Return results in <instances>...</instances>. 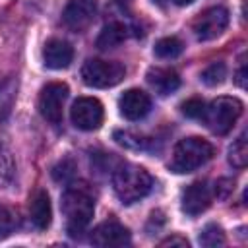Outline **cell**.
I'll use <instances>...</instances> for the list:
<instances>
[{"label": "cell", "instance_id": "obj_1", "mask_svg": "<svg viewBox=\"0 0 248 248\" xmlns=\"http://www.w3.org/2000/svg\"><path fill=\"white\" fill-rule=\"evenodd\" d=\"M62 213L66 217V227L70 236H81V232L91 223V217L95 213V202L89 190L85 188H68L62 194L60 202Z\"/></svg>", "mask_w": 248, "mask_h": 248}, {"label": "cell", "instance_id": "obj_2", "mask_svg": "<svg viewBox=\"0 0 248 248\" xmlns=\"http://www.w3.org/2000/svg\"><path fill=\"white\" fill-rule=\"evenodd\" d=\"M114 194L122 203H134L145 198L153 188L151 174L138 165H120L112 176Z\"/></svg>", "mask_w": 248, "mask_h": 248}, {"label": "cell", "instance_id": "obj_3", "mask_svg": "<svg viewBox=\"0 0 248 248\" xmlns=\"http://www.w3.org/2000/svg\"><path fill=\"white\" fill-rule=\"evenodd\" d=\"M211 157H213V145L207 140L196 138V136L184 138L174 145L169 169L176 174L194 172L196 169L205 165Z\"/></svg>", "mask_w": 248, "mask_h": 248}, {"label": "cell", "instance_id": "obj_4", "mask_svg": "<svg viewBox=\"0 0 248 248\" xmlns=\"http://www.w3.org/2000/svg\"><path fill=\"white\" fill-rule=\"evenodd\" d=\"M240 114H242V103L236 97L223 95V97L213 99L209 105H205L203 120L213 134L225 136L232 130Z\"/></svg>", "mask_w": 248, "mask_h": 248}, {"label": "cell", "instance_id": "obj_5", "mask_svg": "<svg viewBox=\"0 0 248 248\" xmlns=\"http://www.w3.org/2000/svg\"><path fill=\"white\" fill-rule=\"evenodd\" d=\"M126 76V68L114 60H97L91 58L81 66V81L87 87L107 89L118 85Z\"/></svg>", "mask_w": 248, "mask_h": 248}, {"label": "cell", "instance_id": "obj_6", "mask_svg": "<svg viewBox=\"0 0 248 248\" xmlns=\"http://www.w3.org/2000/svg\"><path fill=\"white\" fill-rule=\"evenodd\" d=\"M68 99V85L62 81H50L46 83L41 93H39V112L41 116L50 122V124H60L62 122V112H64V103Z\"/></svg>", "mask_w": 248, "mask_h": 248}, {"label": "cell", "instance_id": "obj_7", "mask_svg": "<svg viewBox=\"0 0 248 248\" xmlns=\"http://www.w3.org/2000/svg\"><path fill=\"white\" fill-rule=\"evenodd\" d=\"M229 25V10L223 6H211L203 10L192 23V31L198 41L217 39Z\"/></svg>", "mask_w": 248, "mask_h": 248}, {"label": "cell", "instance_id": "obj_8", "mask_svg": "<svg viewBox=\"0 0 248 248\" xmlns=\"http://www.w3.org/2000/svg\"><path fill=\"white\" fill-rule=\"evenodd\" d=\"M70 118L76 128L83 132H93L103 124L105 110L103 105L93 97H79L70 110Z\"/></svg>", "mask_w": 248, "mask_h": 248}, {"label": "cell", "instance_id": "obj_9", "mask_svg": "<svg viewBox=\"0 0 248 248\" xmlns=\"http://www.w3.org/2000/svg\"><path fill=\"white\" fill-rule=\"evenodd\" d=\"M91 244L101 248H120L130 244V231L114 219L97 225L91 232Z\"/></svg>", "mask_w": 248, "mask_h": 248}, {"label": "cell", "instance_id": "obj_10", "mask_svg": "<svg viewBox=\"0 0 248 248\" xmlns=\"http://www.w3.org/2000/svg\"><path fill=\"white\" fill-rule=\"evenodd\" d=\"M97 14V0H70L62 12V21L72 31H83L89 27Z\"/></svg>", "mask_w": 248, "mask_h": 248}, {"label": "cell", "instance_id": "obj_11", "mask_svg": "<svg viewBox=\"0 0 248 248\" xmlns=\"http://www.w3.org/2000/svg\"><path fill=\"white\" fill-rule=\"evenodd\" d=\"M211 198H213V192L205 180L192 182L182 192V211L188 217H196L211 205Z\"/></svg>", "mask_w": 248, "mask_h": 248}, {"label": "cell", "instance_id": "obj_12", "mask_svg": "<svg viewBox=\"0 0 248 248\" xmlns=\"http://www.w3.org/2000/svg\"><path fill=\"white\" fill-rule=\"evenodd\" d=\"M118 108L126 120H140L149 112L151 99L145 91L134 87V89L124 91V95L118 99Z\"/></svg>", "mask_w": 248, "mask_h": 248}, {"label": "cell", "instance_id": "obj_13", "mask_svg": "<svg viewBox=\"0 0 248 248\" xmlns=\"http://www.w3.org/2000/svg\"><path fill=\"white\" fill-rule=\"evenodd\" d=\"M43 60L50 70H64L74 60V48L62 39H50L43 48Z\"/></svg>", "mask_w": 248, "mask_h": 248}, {"label": "cell", "instance_id": "obj_14", "mask_svg": "<svg viewBox=\"0 0 248 248\" xmlns=\"http://www.w3.org/2000/svg\"><path fill=\"white\" fill-rule=\"evenodd\" d=\"M29 217L31 223L39 229L45 231L50 227L52 223V205H50V198L46 194V190H37L31 200H29Z\"/></svg>", "mask_w": 248, "mask_h": 248}, {"label": "cell", "instance_id": "obj_15", "mask_svg": "<svg viewBox=\"0 0 248 248\" xmlns=\"http://www.w3.org/2000/svg\"><path fill=\"white\" fill-rule=\"evenodd\" d=\"M147 81L159 95H170L180 87V78L170 68H149Z\"/></svg>", "mask_w": 248, "mask_h": 248}, {"label": "cell", "instance_id": "obj_16", "mask_svg": "<svg viewBox=\"0 0 248 248\" xmlns=\"http://www.w3.org/2000/svg\"><path fill=\"white\" fill-rule=\"evenodd\" d=\"M128 37V29L124 23L120 21H112L108 25L103 27V31L97 37V46L101 50H108V48H116L118 45H122Z\"/></svg>", "mask_w": 248, "mask_h": 248}, {"label": "cell", "instance_id": "obj_17", "mask_svg": "<svg viewBox=\"0 0 248 248\" xmlns=\"http://www.w3.org/2000/svg\"><path fill=\"white\" fill-rule=\"evenodd\" d=\"M184 50V43L178 39V37H163L155 43L153 46V52L155 56L163 58V60H170V58H176L180 56Z\"/></svg>", "mask_w": 248, "mask_h": 248}, {"label": "cell", "instance_id": "obj_18", "mask_svg": "<svg viewBox=\"0 0 248 248\" xmlns=\"http://www.w3.org/2000/svg\"><path fill=\"white\" fill-rule=\"evenodd\" d=\"M17 95V81L14 78H6L4 81H0V120H4L16 101Z\"/></svg>", "mask_w": 248, "mask_h": 248}, {"label": "cell", "instance_id": "obj_19", "mask_svg": "<svg viewBox=\"0 0 248 248\" xmlns=\"http://www.w3.org/2000/svg\"><path fill=\"white\" fill-rule=\"evenodd\" d=\"M229 163L236 169H244L248 163V145H246V134L238 136L234 143L229 149Z\"/></svg>", "mask_w": 248, "mask_h": 248}, {"label": "cell", "instance_id": "obj_20", "mask_svg": "<svg viewBox=\"0 0 248 248\" xmlns=\"http://www.w3.org/2000/svg\"><path fill=\"white\" fill-rule=\"evenodd\" d=\"M202 81L207 85V87H217L225 81L227 78V66L223 62H211L203 72H202Z\"/></svg>", "mask_w": 248, "mask_h": 248}, {"label": "cell", "instance_id": "obj_21", "mask_svg": "<svg viewBox=\"0 0 248 248\" xmlns=\"http://www.w3.org/2000/svg\"><path fill=\"white\" fill-rule=\"evenodd\" d=\"M227 240H225V232L219 225H207L202 234H200V244L202 246H209V248H215V246H223Z\"/></svg>", "mask_w": 248, "mask_h": 248}, {"label": "cell", "instance_id": "obj_22", "mask_svg": "<svg viewBox=\"0 0 248 248\" xmlns=\"http://www.w3.org/2000/svg\"><path fill=\"white\" fill-rule=\"evenodd\" d=\"M180 110L184 116L188 118H203V112H205V103L202 99H188L180 105Z\"/></svg>", "mask_w": 248, "mask_h": 248}, {"label": "cell", "instance_id": "obj_23", "mask_svg": "<svg viewBox=\"0 0 248 248\" xmlns=\"http://www.w3.org/2000/svg\"><path fill=\"white\" fill-rule=\"evenodd\" d=\"M114 140L116 143L128 147V149H145V140H141L136 134L130 132H114Z\"/></svg>", "mask_w": 248, "mask_h": 248}, {"label": "cell", "instance_id": "obj_24", "mask_svg": "<svg viewBox=\"0 0 248 248\" xmlns=\"http://www.w3.org/2000/svg\"><path fill=\"white\" fill-rule=\"evenodd\" d=\"M74 170H76L74 161H72V159H64V161H60V163L52 169V178H54L56 182H66V180H70V178L74 176Z\"/></svg>", "mask_w": 248, "mask_h": 248}, {"label": "cell", "instance_id": "obj_25", "mask_svg": "<svg viewBox=\"0 0 248 248\" xmlns=\"http://www.w3.org/2000/svg\"><path fill=\"white\" fill-rule=\"evenodd\" d=\"M14 227H16V219H14L12 211L6 205L0 203V240L6 238V236H10L12 231H14Z\"/></svg>", "mask_w": 248, "mask_h": 248}, {"label": "cell", "instance_id": "obj_26", "mask_svg": "<svg viewBox=\"0 0 248 248\" xmlns=\"http://www.w3.org/2000/svg\"><path fill=\"white\" fill-rule=\"evenodd\" d=\"M12 172H14V163H12V157L8 151L2 149L0 145V188L12 178Z\"/></svg>", "mask_w": 248, "mask_h": 248}, {"label": "cell", "instance_id": "obj_27", "mask_svg": "<svg viewBox=\"0 0 248 248\" xmlns=\"http://www.w3.org/2000/svg\"><path fill=\"white\" fill-rule=\"evenodd\" d=\"M161 246H186L188 248V240L178 236V234H174V236H169V238L161 240Z\"/></svg>", "mask_w": 248, "mask_h": 248}, {"label": "cell", "instance_id": "obj_28", "mask_svg": "<svg viewBox=\"0 0 248 248\" xmlns=\"http://www.w3.org/2000/svg\"><path fill=\"white\" fill-rule=\"evenodd\" d=\"M236 83L240 87H246V60H244V56L240 58V66L236 70Z\"/></svg>", "mask_w": 248, "mask_h": 248}, {"label": "cell", "instance_id": "obj_29", "mask_svg": "<svg viewBox=\"0 0 248 248\" xmlns=\"http://www.w3.org/2000/svg\"><path fill=\"white\" fill-rule=\"evenodd\" d=\"M176 6H188V4H192L194 0H172Z\"/></svg>", "mask_w": 248, "mask_h": 248}]
</instances>
